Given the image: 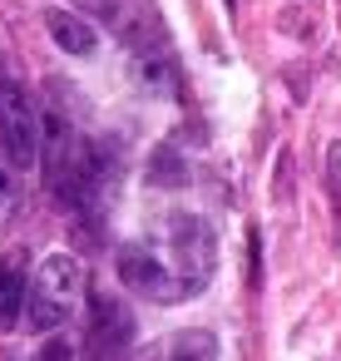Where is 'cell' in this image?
<instances>
[{
	"instance_id": "6da1fadb",
	"label": "cell",
	"mask_w": 341,
	"mask_h": 361,
	"mask_svg": "<svg viewBox=\"0 0 341 361\" xmlns=\"http://www.w3.org/2000/svg\"><path fill=\"white\" fill-rule=\"evenodd\" d=\"M85 287V262L75 252H50L40 267H35V282L25 292V322L35 331H55L70 312H75V297Z\"/></svg>"
},
{
	"instance_id": "7a4b0ae2",
	"label": "cell",
	"mask_w": 341,
	"mask_h": 361,
	"mask_svg": "<svg viewBox=\"0 0 341 361\" xmlns=\"http://www.w3.org/2000/svg\"><path fill=\"white\" fill-rule=\"evenodd\" d=\"M0 149L16 169H35L40 159V104L16 75L0 80Z\"/></svg>"
},
{
	"instance_id": "3957f363",
	"label": "cell",
	"mask_w": 341,
	"mask_h": 361,
	"mask_svg": "<svg viewBox=\"0 0 341 361\" xmlns=\"http://www.w3.org/2000/svg\"><path fill=\"white\" fill-rule=\"evenodd\" d=\"M163 238H168V247H173V272L198 292V287L213 277V267H218V238H213L208 218L178 208V213L163 218Z\"/></svg>"
},
{
	"instance_id": "277c9868",
	"label": "cell",
	"mask_w": 341,
	"mask_h": 361,
	"mask_svg": "<svg viewBox=\"0 0 341 361\" xmlns=\"http://www.w3.org/2000/svg\"><path fill=\"white\" fill-rule=\"evenodd\" d=\"M134 336V322L124 312L119 297L109 292H94L89 297V322H85V346H80V361H114Z\"/></svg>"
},
{
	"instance_id": "5b68a950",
	"label": "cell",
	"mask_w": 341,
	"mask_h": 361,
	"mask_svg": "<svg viewBox=\"0 0 341 361\" xmlns=\"http://www.w3.org/2000/svg\"><path fill=\"white\" fill-rule=\"evenodd\" d=\"M119 277H124V287H134V292H144V297H154V302H183L193 287L178 277V272H168L149 247H139V243H124L119 247Z\"/></svg>"
},
{
	"instance_id": "8992f818",
	"label": "cell",
	"mask_w": 341,
	"mask_h": 361,
	"mask_svg": "<svg viewBox=\"0 0 341 361\" xmlns=\"http://www.w3.org/2000/svg\"><path fill=\"white\" fill-rule=\"evenodd\" d=\"M85 6H94V11L104 16V25L129 45V55H139V50H163V45H154V40H159V20H154V11L144 6V0H85Z\"/></svg>"
},
{
	"instance_id": "52a82bcc",
	"label": "cell",
	"mask_w": 341,
	"mask_h": 361,
	"mask_svg": "<svg viewBox=\"0 0 341 361\" xmlns=\"http://www.w3.org/2000/svg\"><path fill=\"white\" fill-rule=\"evenodd\" d=\"M45 30H50V40H55L65 55H80V60H89V55L99 50V35H94V25H89L85 16L65 11V6H50V11H45Z\"/></svg>"
},
{
	"instance_id": "ba28073f",
	"label": "cell",
	"mask_w": 341,
	"mask_h": 361,
	"mask_svg": "<svg viewBox=\"0 0 341 361\" xmlns=\"http://www.w3.org/2000/svg\"><path fill=\"white\" fill-rule=\"evenodd\" d=\"M134 75L149 94H173V65H168V50H139L134 55Z\"/></svg>"
},
{
	"instance_id": "9c48e42d",
	"label": "cell",
	"mask_w": 341,
	"mask_h": 361,
	"mask_svg": "<svg viewBox=\"0 0 341 361\" xmlns=\"http://www.w3.org/2000/svg\"><path fill=\"white\" fill-rule=\"evenodd\" d=\"M149 183L154 188H183L188 183V159L173 149V144H159L149 154Z\"/></svg>"
},
{
	"instance_id": "30bf717a",
	"label": "cell",
	"mask_w": 341,
	"mask_h": 361,
	"mask_svg": "<svg viewBox=\"0 0 341 361\" xmlns=\"http://www.w3.org/2000/svg\"><path fill=\"white\" fill-rule=\"evenodd\" d=\"M25 292H30V282L20 277V267H0V331H11L16 322H20V312H25Z\"/></svg>"
},
{
	"instance_id": "8fae6325",
	"label": "cell",
	"mask_w": 341,
	"mask_h": 361,
	"mask_svg": "<svg viewBox=\"0 0 341 361\" xmlns=\"http://www.w3.org/2000/svg\"><path fill=\"white\" fill-rule=\"evenodd\" d=\"M168 361H218V336L193 326V331H178L173 346H168Z\"/></svg>"
},
{
	"instance_id": "7c38bea8",
	"label": "cell",
	"mask_w": 341,
	"mask_h": 361,
	"mask_svg": "<svg viewBox=\"0 0 341 361\" xmlns=\"http://www.w3.org/2000/svg\"><path fill=\"white\" fill-rule=\"evenodd\" d=\"M35 361H75V351H70V341H65V336H55V331H50Z\"/></svg>"
},
{
	"instance_id": "4fadbf2b",
	"label": "cell",
	"mask_w": 341,
	"mask_h": 361,
	"mask_svg": "<svg viewBox=\"0 0 341 361\" xmlns=\"http://www.w3.org/2000/svg\"><path fill=\"white\" fill-rule=\"evenodd\" d=\"M326 183H331V198L341 203V139L326 149Z\"/></svg>"
},
{
	"instance_id": "5bb4252c",
	"label": "cell",
	"mask_w": 341,
	"mask_h": 361,
	"mask_svg": "<svg viewBox=\"0 0 341 361\" xmlns=\"http://www.w3.org/2000/svg\"><path fill=\"white\" fill-rule=\"evenodd\" d=\"M287 198H292V159L282 154L277 159V203H287Z\"/></svg>"
}]
</instances>
